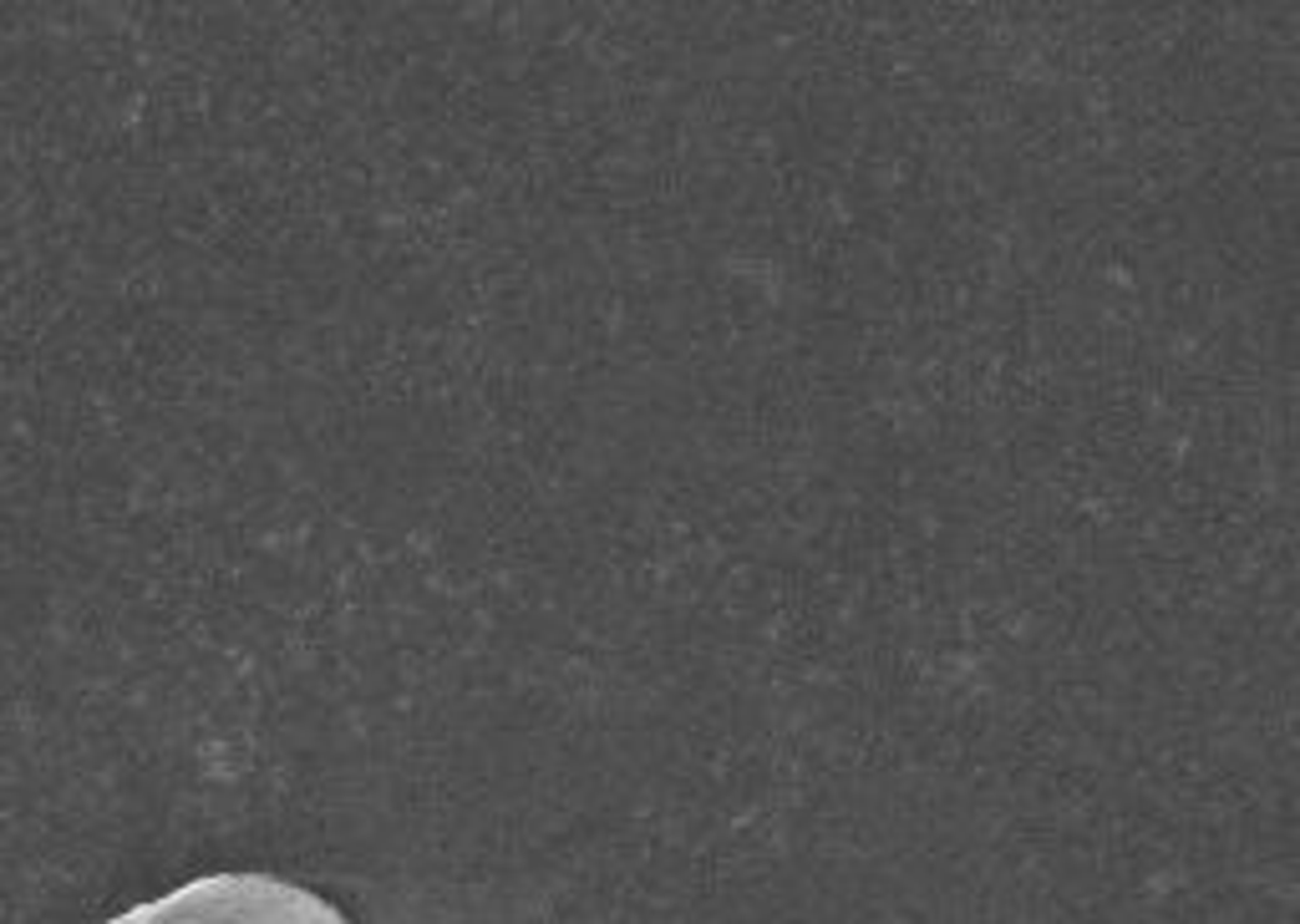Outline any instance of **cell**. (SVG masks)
Returning a JSON list of instances; mask_svg holds the SVG:
<instances>
[{
  "label": "cell",
  "mask_w": 1300,
  "mask_h": 924,
  "mask_svg": "<svg viewBox=\"0 0 1300 924\" xmlns=\"http://www.w3.org/2000/svg\"><path fill=\"white\" fill-rule=\"evenodd\" d=\"M112 924H346V914L275 874H209L152 905H133Z\"/></svg>",
  "instance_id": "6da1fadb"
}]
</instances>
